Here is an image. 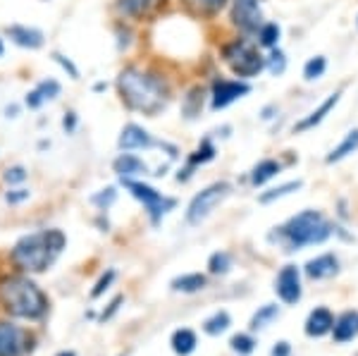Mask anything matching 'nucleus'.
Masks as SVG:
<instances>
[{
  "mask_svg": "<svg viewBox=\"0 0 358 356\" xmlns=\"http://www.w3.org/2000/svg\"><path fill=\"white\" fill-rule=\"evenodd\" d=\"M117 89L120 96L131 111L146 113V115H155L165 108L167 101V91L163 89V84L155 77H148L141 70H122L117 77Z\"/></svg>",
  "mask_w": 358,
  "mask_h": 356,
  "instance_id": "nucleus-1",
  "label": "nucleus"
},
{
  "mask_svg": "<svg viewBox=\"0 0 358 356\" xmlns=\"http://www.w3.org/2000/svg\"><path fill=\"white\" fill-rule=\"evenodd\" d=\"M62 249H65V234L60 229H45V232H36L20 239L13 249V258L22 271L41 273L55 261V256Z\"/></svg>",
  "mask_w": 358,
  "mask_h": 356,
  "instance_id": "nucleus-2",
  "label": "nucleus"
},
{
  "mask_svg": "<svg viewBox=\"0 0 358 356\" xmlns=\"http://www.w3.org/2000/svg\"><path fill=\"white\" fill-rule=\"evenodd\" d=\"M0 301L20 318H41L48 308L43 292L27 278H8L0 283Z\"/></svg>",
  "mask_w": 358,
  "mask_h": 356,
  "instance_id": "nucleus-3",
  "label": "nucleus"
},
{
  "mask_svg": "<svg viewBox=\"0 0 358 356\" xmlns=\"http://www.w3.org/2000/svg\"><path fill=\"white\" fill-rule=\"evenodd\" d=\"M332 234V225L317 211H303L294 215L287 225L280 227V239L287 244V251H296L301 246L322 244Z\"/></svg>",
  "mask_w": 358,
  "mask_h": 356,
  "instance_id": "nucleus-4",
  "label": "nucleus"
},
{
  "mask_svg": "<svg viewBox=\"0 0 358 356\" xmlns=\"http://www.w3.org/2000/svg\"><path fill=\"white\" fill-rule=\"evenodd\" d=\"M222 60L227 62L229 70L241 79H251L265 70V57L248 38H234L232 43L224 45Z\"/></svg>",
  "mask_w": 358,
  "mask_h": 356,
  "instance_id": "nucleus-5",
  "label": "nucleus"
},
{
  "mask_svg": "<svg viewBox=\"0 0 358 356\" xmlns=\"http://www.w3.org/2000/svg\"><path fill=\"white\" fill-rule=\"evenodd\" d=\"M229 192H232V187H229L227 182H215V185L206 187L203 192L196 194L192 199V204H189V211H187L189 225H201V222H203L206 218L229 197Z\"/></svg>",
  "mask_w": 358,
  "mask_h": 356,
  "instance_id": "nucleus-6",
  "label": "nucleus"
},
{
  "mask_svg": "<svg viewBox=\"0 0 358 356\" xmlns=\"http://www.w3.org/2000/svg\"><path fill=\"white\" fill-rule=\"evenodd\" d=\"M124 187L129 189V194L134 199L141 201L143 206H146L148 215H151V222L153 225H158L160 218H163L165 213H170L172 208L177 206L175 199H167L163 197V194L158 192V189L143 185V182H136V180H124Z\"/></svg>",
  "mask_w": 358,
  "mask_h": 356,
  "instance_id": "nucleus-7",
  "label": "nucleus"
},
{
  "mask_svg": "<svg viewBox=\"0 0 358 356\" xmlns=\"http://www.w3.org/2000/svg\"><path fill=\"white\" fill-rule=\"evenodd\" d=\"M263 0H232V22L244 34H258L265 22L261 13Z\"/></svg>",
  "mask_w": 358,
  "mask_h": 356,
  "instance_id": "nucleus-8",
  "label": "nucleus"
},
{
  "mask_svg": "<svg viewBox=\"0 0 358 356\" xmlns=\"http://www.w3.org/2000/svg\"><path fill=\"white\" fill-rule=\"evenodd\" d=\"M248 91H251V84L244 82V79H217V82L213 84L210 108L213 111H224V108L232 106L234 101L244 99Z\"/></svg>",
  "mask_w": 358,
  "mask_h": 356,
  "instance_id": "nucleus-9",
  "label": "nucleus"
},
{
  "mask_svg": "<svg viewBox=\"0 0 358 356\" xmlns=\"http://www.w3.org/2000/svg\"><path fill=\"white\" fill-rule=\"evenodd\" d=\"M277 294L285 304H296L301 299V278L296 266H285L277 275Z\"/></svg>",
  "mask_w": 358,
  "mask_h": 356,
  "instance_id": "nucleus-10",
  "label": "nucleus"
},
{
  "mask_svg": "<svg viewBox=\"0 0 358 356\" xmlns=\"http://www.w3.org/2000/svg\"><path fill=\"white\" fill-rule=\"evenodd\" d=\"M163 141H155L151 134H148L143 127H138V124L129 122L127 127L122 129V134H120L117 139V146L122 148V151H136V148H153V146H160Z\"/></svg>",
  "mask_w": 358,
  "mask_h": 356,
  "instance_id": "nucleus-11",
  "label": "nucleus"
},
{
  "mask_svg": "<svg viewBox=\"0 0 358 356\" xmlns=\"http://www.w3.org/2000/svg\"><path fill=\"white\" fill-rule=\"evenodd\" d=\"M339 99H342V94H339V91H337V94H330V96H327V99L322 101L313 113H308L303 120H299V122L294 124V134H301V131H308V129L317 127V124H320L322 120H325L327 115L332 113V108L337 106Z\"/></svg>",
  "mask_w": 358,
  "mask_h": 356,
  "instance_id": "nucleus-12",
  "label": "nucleus"
},
{
  "mask_svg": "<svg viewBox=\"0 0 358 356\" xmlns=\"http://www.w3.org/2000/svg\"><path fill=\"white\" fill-rule=\"evenodd\" d=\"M5 34H8L17 45H22V48H41L43 45V34L38 31V29L13 24V27L5 29Z\"/></svg>",
  "mask_w": 358,
  "mask_h": 356,
  "instance_id": "nucleus-13",
  "label": "nucleus"
},
{
  "mask_svg": "<svg viewBox=\"0 0 358 356\" xmlns=\"http://www.w3.org/2000/svg\"><path fill=\"white\" fill-rule=\"evenodd\" d=\"M337 258L332 254H322L313 258V261L306 263V275L313 280H325V278H332L334 273H337Z\"/></svg>",
  "mask_w": 358,
  "mask_h": 356,
  "instance_id": "nucleus-14",
  "label": "nucleus"
},
{
  "mask_svg": "<svg viewBox=\"0 0 358 356\" xmlns=\"http://www.w3.org/2000/svg\"><path fill=\"white\" fill-rule=\"evenodd\" d=\"M113 170L117 172L122 180H131L134 175H146V172H148L146 163H143L141 158L131 156V153H122L120 158H115Z\"/></svg>",
  "mask_w": 358,
  "mask_h": 356,
  "instance_id": "nucleus-15",
  "label": "nucleus"
},
{
  "mask_svg": "<svg viewBox=\"0 0 358 356\" xmlns=\"http://www.w3.org/2000/svg\"><path fill=\"white\" fill-rule=\"evenodd\" d=\"M332 328H334V318L327 308H315V311L308 315V320H306V332H308L310 337H322Z\"/></svg>",
  "mask_w": 358,
  "mask_h": 356,
  "instance_id": "nucleus-16",
  "label": "nucleus"
},
{
  "mask_svg": "<svg viewBox=\"0 0 358 356\" xmlns=\"http://www.w3.org/2000/svg\"><path fill=\"white\" fill-rule=\"evenodd\" d=\"M20 330L10 323H0V356H17L20 354Z\"/></svg>",
  "mask_w": 358,
  "mask_h": 356,
  "instance_id": "nucleus-17",
  "label": "nucleus"
},
{
  "mask_svg": "<svg viewBox=\"0 0 358 356\" xmlns=\"http://www.w3.org/2000/svg\"><path fill=\"white\" fill-rule=\"evenodd\" d=\"M332 330H334V340H337V342H349L351 337L358 332V315L351 313V311L342 313L337 320H334Z\"/></svg>",
  "mask_w": 358,
  "mask_h": 356,
  "instance_id": "nucleus-18",
  "label": "nucleus"
},
{
  "mask_svg": "<svg viewBox=\"0 0 358 356\" xmlns=\"http://www.w3.org/2000/svg\"><path fill=\"white\" fill-rule=\"evenodd\" d=\"M160 0H117V10L127 17H146L158 8Z\"/></svg>",
  "mask_w": 358,
  "mask_h": 356,
  "instance_id": "nucleus-19",
  "label": "nucleus"
},
{
  "mask_svg": "<svg viewBox=\"0 0 358 356\" xmlns=\"http://www.w3.org/2000/svg\"><path fill=\"white\" fill-rule=\"evenodd\" d=\"M358 151V129H351V131H346V136L342 139V143L339 146H334L332 151H330V156H327V163H339V160H344V158H349L351 153H356Z\"/></svg>",
  "mask_w": 358,
  "mask_h": 356,
  "instance_id": "nucleus-20",
  "label": "nucleus"
},
{
  "mask_svg": "<svg viewBox=\"0 0 358 356\" xmlns=\"http://www.w3.org/2000/svg\"><path fill=\"white\" fill-rule=\"evenodd\" d=\"M282 170V165L277 163V160H273V158H265V160H261V163L253 168V172H251V182H253V187H261V185H265L268 180H273V177L277 175V172Z\"/></svg>",
  "mask_w": 358,
  "mask_h": 356,
  "instance_id": "nucleus-21",
  "label": "nucleus"
},
{
  "mask_svg": "<svg viewBox=\"0 0 358 356\" xmlns=\"http://www.w3.org/2000/svg\"><path fill=\"white\" fill-rule=\"evenodd\" d=\"M213 158H215V146H213L210 139H203V141H201V146H199V151L189 158V168L184 170V175H179V180H187L196 165H203V163H208V160H213Z\"/></svg>",
  "mask_w": 358,
  "mask_h": 356,
  "instance_id": "nucleus-22",
  "label": "nucleus"
},
{
  "mask_svg": "<svg viewBox=\"0 0 358 356\" xmlns=\"http://www.w3.org/2000/svg\"><path fill=\"white\" fill-rule=\"evenodd\" d=\"M172 349L179 354V356H187L192 354L196 349V335L192 330H177L175 335H172Z\"/></svg>",
  "mask_w": 358,
  "mask_h": 356,
  "instance_id": "nucleus-23",
  "label": "nucleus"
},
{
  "mask_svg": "<svg viewBox=\"0 0 358 356\" xmlns=\"http://www.w3.org/2000/svg\"><path fill=\"white\" fill-rule=\"evenodd\" d=\"M229 0H187V5L194 10L196 15H203V17H213L217 15L220 10L227 8Z\"/></svg>",
  "mask_w": 358,
  "mask_h": 356,
  "instance_id": "nucleus-24",
  "label": "nucleus"
},
{
  "mask_svg": "<svg viewBox=\"0 0 358 356\" xmlns=\"http://www.w3.org/2000/svg\"><path fill=\"white\" fill-rule=\"evenodd\" d=\"M206 287V278L201 273H189L182 275V278L172 280V290L175 292H199Z\"/></svg>",
  "mask_w": 358,
  "mask_h": 356,
  "instance_id": "nucleus-25",
  "label": "nucleus"
},
{
  "mask_svg": "<svg viewBox=\"0 0 358 356\" xmlns=\"http://www.w3.org/2000/svg\"><path fill=\"white\" fill-rule=\"evenodd\" d=\"M280 34L282 29L280 24H275V22H265V24L258 29V43L263 45V48H277V41H280Z\"/></svg>",
  "mask_w": 358,
  "mask_h": 356,
  "instance_id": "nucleus-26",
  "label": "nucleus"
},
{
  "mask_svg": "<svg viewBox=\"0 0 358 356\" xmlns=\"http://www.w3.org/2000/svg\"><path fill=\"white\" fill-rule=\"evenodd\" d=\"M201 108H203V89H201V86H194V89L184 96L182 111L187 118H196V115L201 113Z\"/></svg>",
  "mask_w": 358,
  "mask_h": 356,
  "instance_id": "nucleus-27",
  "label": "nucleus"
},
{
  "mask_svg": "<svg viewBox=\"0 0 358 356\" xmlns=\"http://www.w3.org/2000/svg\"><path fill=\"white\" fill-rule=\"evenodd\" d=\"M325 70H327V60L322 55H315L303 65V79L306 82H315V79H320L325 74Z\"/></svg>",
  "mask_w": 358,
  "mask_h": 356,
  "instance_id": "nucleus-28",
  "label": "nucleus"
},
{
  "mask_svg": "<svg viewBox=\"0 0 358 356\" xmlns=\"http://www.w3.org/2000/svg\"><path fill=\"white\" fill-rule=\"evenodd\" d=\"M301 189V182H287V185H282V187H275V189H270V192H265L261 194V204H273V201L277 199H282V197H289V194L294 192H299Z\"/></svg>",
  "mask_w": 358,
  "mask_h": 356,
  "instance_id": "nucleus-29",
  "label": "nucleus"
},
{
  "mask_svg": "<svg viewBox=\"0 0 358 356\" xmlns=\"http://www.w3.org/2000/svg\"><path fill=\"white\" fill-rule=\"evenodd\" d=\"M280 315V308L275 306V304H268V306H263V308H258V313L253 315V320H251V328L253 330H263L268 323H273V320Z\"/></svg>",
  "mask_w": 358,
  "mask_h": 356,
  "instance_id": "nucleus-30",
  "label": "nucleus"
},
{
  "mask_svg": "<svg viewBox=\"0 0 358 356\" xmlns=\"http://www.w3.org/2000/svg\"><path fill=\"white\" fill-rule=\"evenodd\" d=\"M229 328V313L227 311H217L213 318H208L203 323V330L208 332V335H220V332H224Z\"/></svg>",
  "mask_w": 358,
  "mask_h": 356,
  "instance_id": "nucleus-31",
  "label": "nucleus"
},
{
  "mask_svg": "<svg viewBox=\"0 0 358 356\" xmlns=\"http://www.w3.org/2000/svg\"><path fill=\"white\" fill-rule=\"evenodd\" d=\"M265 67H268V72L273 74V77H280V74L287 70L285 53H282L280 48H273V50H270V55L265 57Z\"/></svg>",
  "mask_w": 358,
  "mask_h": 356,
  "instance_id": "nucleus-32",
  "label": "nucleus"
},
{
  "mask_svg": "<svg viewBox=\"0 0 358 356\" xmlns=\"http://www.w3.org/2000/svg\"><path fill=\"white\" fill-rule=\"evenodd\" d=\"M208 268L215 275H224L232 268V256H229L227 251H215V254L210 256V261H208Z\"/></svg>",
  "mask_w": 358,
  "mask_h": 356,
  "instance_id": "nucleus-33",
  "label": "nucleus"
},
{
  "mask_svg": "<svg viewBox=\"0 0 358 356\" xmlns=\"http://www.w3.org/2000/svg\"><path fill=\"white\" fill-rule=\"evenodd\" d=\"M36 91H38V96H41L43 101H53L60 96V84L55 82V79H45V82H41L36 86Z\"/></svg>",
  "mask_w": 358,
  "mask_h": 356,
  "instance_id": "nucleus-34",
  "label": "nucleus"
},
{
  "mask_svg": "<svg viewBox=\"0 0 358 356\" xmlns=\"http://www.w3.org/2000/svg\"><path fill=\"white\" fill-rule=\"evenodd\" d=\"M229 344H232V349L239 354H251L253 349H256V342H253V337H248V335H234Z\"/></svg>",
  "mask_w": 358,
  "mask_h": 356,
  "instance_id": "nucleus-35",
  "label": "nucleus"
},
{
  "mask_svg": "<svg viewBox=\"0 0 358 356\" xmlns=\"http://www.w3.org/2000/svg\"><path fill=\"white\" fill-rule=\"evenodd\" d=\"M3 180L8 182V185H17V182H24L27 180V170L24 168H8L5 170V175H3Z\"/></svg>",
  "mask_w": 358,
  "mask_h": 356,
  "instance_id": "nucleus-36",
  "label": "nucleus"
},
{
  "mask_svg": "<svg viewBox=\"0 0 358 356\" xmlns=\"http://www.w3.org/2000/svg\"><path fill=\"white\" fill-rule=\"evenodd\" d=\"M115 197H117V194H115V189L108 187V189H103L101 194H96V197L91 199V201H94L96 206H101V208H108V206H110L113 201H115Z\"/></svg>",
  "mask_w": 358,
  "mask_h": 356,
  "instance_id": "nucleus-37",
  "label": "nucleus"
},
{
  "mask_svg": "<svg viewBox=\"0 0 358 356\" xmlns=\"http://www.w3.org/2000/svg\"><path fill=\"white\" fill-rule=\"evenodd\" d=\"M113 278H115V271H108L106 275H103V278H101V280H98L96 290H94V292H91V297H101V294H103V292H106V290H108V285H110V283H113Z\"/></svg>",
  "mask_w": 358,
  "mask_h": 356,
  "instance_id": "nucleus-38",
  "label": "nucleus"
},
{
  "mask_svg": "<svg viewBox=\"0 0 358 356\" xmlns=\"http://www.w3.org/2000/svg\"><path fill=\"white\" fill-rule=\"evenodd\" d=\"M53 57H55V62H60V65H62V70H65V72H69V77H72V79H79V70H77V67L72 65V62L67 60L65 55H60V53H53Z\"/></svg>",
  "mask_w": 358,
  "mask_h": 356,
  "instance_id": "nucleus-39",
  "label": "nucleus"
},
{
  "mask_svg": "<svg viewBox=\"0 0 358 356\" xmlns=\"http://www.w3.org/2000/svg\"><path fill=\"white\" fill-rule=\"evenodd\" d=\"M8 204H20V201H24V199H29V192L27 189H17V192H8Z\"/></svg>",
  "mask_w": 358,
  "mask_h": 356,
  "instance_id": "nucleus-40",
  "label": "nucleus"
},
{
  "mask_svg": "<svg viewBox=\"0 0 358 356\" xmlns=\"http://www.w3.org/2000/svg\"><path fill=\"white\" fill-rule=\"evenodd\" d=\"M41 103H43V99L38 96V91H36V89H34L31 94L27 96V106H29V108H38Z\"/></svg>",
  "mask_w": 358,
  "mask_h": 356,
  "instance_id": "nucleus-41",
  "label": "nucleus"
},
{
  "mask_svg": "<svg viewBox=\"0 0 358 356\" xmlns=\"http://www.w3.org/2000/svg\"><path fill=\"white\" fill-rule=\"evenodd\" d=\"M62 127H65L67 131H74V127H77V118H74V113L65 115V120H62Z\"/></svg>",
  "mask_w": 358,
  "mask_h": 356,
  "instance_id": "nucleus-42",
  "label": "nucleus"
},
{
  "mask_svg": "<svg viewBox=\"0 0 358 356\" xmlns=\"http://www.w3.org/2000/svg\"><path fill=\"white\" fill-rule=\"evenodd\" d=\"M273 356H289V344L287 342H280L277 347L273 349Z\"/></svg>",
  "mask_w": 358,
  "mask_h": 356,
  "instance_id": "nucleus-43",
  "label": "nucleus"
},
{
  "mask_svg": "<svg viewBox=\"0 0 358 356\" xmlns=\"http://www.w3.org/2000/svg\"><path fill=\"white\" fill-rule=\"evenodd\" d=\"M5 113H8V118H17V108H15V106H13V108H8Z\"/></svg>",
  "mask_w": 358,
  "mask_h": 356,
  "instance_id": "nucleus-44",
  "label": "nucleus"
},
{
  "mask_svg": "<svg viewBox=\"0 0 358 356\" xmlns=\"http://www.w3.org/2000/svg\"><path fill=\"white\" fill-rule=\"evenodd\" d=\"M57 356H74V352H62V354H57Z\"/></svg>",
  "mask_w": 358,
  "mask_h": 356,
  "instance_id": "nucleus-45",
  "label": "nucleus"
},
{
  "mask_svg": "<svg viewBox=\"0 0 358 356\" xmlns=\"http://www.w3.org/2000/svg\"><path fill=\"white\" fill-rule=\"evenodd\" d=\"M0 55H3V41H0Z\"/></svg>",
  "mask_w": 358,
  "mask_h": 356,
  "instance_id": "nucleus-46",
  "label": "nucleus"
}]
</instances>
